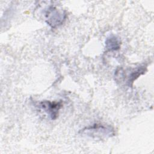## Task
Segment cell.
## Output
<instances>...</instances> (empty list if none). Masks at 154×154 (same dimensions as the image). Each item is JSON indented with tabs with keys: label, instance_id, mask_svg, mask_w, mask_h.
Wrapping results in <instances>:
<instances>
[{
	"label": "cell",
	"instance_id": "6da1fadb",
	"mask_svg": "<svg viewBox=\"0 0 154 154\" xmlns=\"http://www.w3.org/2000/svg\"><path fill=\"white\" fill-rule=\"evenodd\" d=\"M66 17L67 14L65 11L59 10L54 6L49 7L45 13L46 23L53 28L62 25Z\"/></svg>",
	"mask_w": 154,
	"mask_h": 154
},
{
	"label": "cell",
	"instance_id": "7a4b0ae2",
	"mask_svg": "<svg viewBox=\"0 0 154 154\" xmlns=\"http://www.w3.org/2000/svg\"><path fill=\"white\" fill-rule=\"evenodd\" d=\"M146 71V66H142L138 67L135 69H130V71L128 72H129V73L127 74L124 71V69L122 67H121L116 70L115 73V76L117 78H119V79L120 78V80L122 78L125 79V78H127L128 79L126 81V83L128 85V86L131 87L132 86L134 81L136 80L140 75L144 74Z\"/></svg>",
	"mask_w": 154,
	"mask_h": 154
},
{
	"label": "cell",
	"instance_id": "3957f363",
	"mask_svg": "<svg viewBox=\"0 0 154 154\" xmlns=\"http://www.w3.org/2000/svg\"><path fill=\"white\" fill-rule=\"evenodd\" d=\"M82 133H85L91 137H110L114 135L113 129L109 126H104L100 124H94L93 126L82 129Z\"/></svg>",
	"mask_w": 154,
	"mask_h": 154
},
{
	"label": "cell",
	"instance_id": "277c9868",
	"mask_svg": "<svg viewBox=\"0 0 154 154\" xmlns=\"http://www.w3.org/2000/svg\"><path fill=\"white\" fill-rule=\"evenodd\" d=\"M41 108L49 114L52 120H55L58 116L60 109L62 108L61 102H51L43 100L40 103Z\"/></svg>",
	"mask_w": 154,
	"mask_h": 154
},
{
	"label": "cell",
	"instance_id": "5b68a950",
	"mask_svg": "<svg viewBox=\"0 0 154 154\" xmlns=\"http://www.w3.org/2000/svg\"><path fill=\"white\" fill-rule=\"evenodd\" d=\"M120 40L114 35H110L105 41V48L108 51L119 50L120 48Z\"/></svg>",
	"mask_w": 154,
	"mask_h": 154
}]
</instances>
